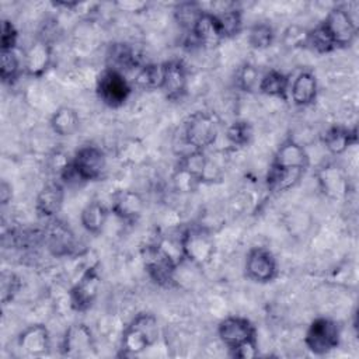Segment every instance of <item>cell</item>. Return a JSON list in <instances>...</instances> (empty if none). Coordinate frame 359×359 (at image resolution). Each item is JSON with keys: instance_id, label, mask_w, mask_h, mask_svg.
<instances>
[{"instance_id": "21", "label": "cell", "mask_w": 359, "mask_h": 359, "mask_svg": "<svg viewBox=\"0 0 359 359\" xmlns=\"http://www.w3.org/2000/svg\"><path fill=\"white\" fill-rule=\"evenodd\" d=\"M189 32L199 45H216L222 41L215 15L210 13H203Z\"/></svg>"}, {"instance_id": "10", "label": "cell", "mask_w": 359, "mask_h": 359, "mask_svg": "<svg viewBox=\"0 0 359 359\" xmlns=\"http://www.w3.org/2000/svg\"><path fill=\"white\" fill-rule=\"evenodd\" d=\"M245 272L247 276L255 282L266 283L271 282L278 272L276 259L272 252L262 247H257L251 250L247 255L245 261Z\"/></svg>"}, {"instance_id": "4", "label": "cell", "mask_w": 359, "mask_h": 359, "mask_svg": "<svg viewBox=\"0 0 359 359\" xmlns=\"http://www.w3.org/2000/svg\"><path fill=\"white\" fill-rule=\"evenodd\" d=\"M341 331L335 321L330 318L314 320L304 337L306 346L316 355H324L335 349L339 344Z\"/></svg>"}, {"instance_id": "33", "label": "cell", "mask_w": 359, "mask_h": 359, "mask_svg": "<svg viewBox=\"0 0 359 359\" xmlns=\"http://www.w3.org/2000/svg\"><path fill=\"white\" fill-rule=\"evenodd\" d=\"M229 142L234 146H245L252 136V130L248 122L245 121H236L233 122L226 132Z\"/></svg>"}, {"instance_id": "22", "label": "cell", "mask_w": 359, "mask_h": 359, "mask_svg": "<svg viewBox=\"0 0 359 359\" xmlns=\"http://www.w3.org/2000/svg\"><path fill=\"white\" fill-rule=\"evenodd\" d=\"M356 139H358V136H356L355 128L346 129L342 126L330 128L323 137L325 147L334 154L344 153L351 144L356 143Z\"/></svg>"}, {"instance_id": "26", "label": "cell", "mask_w": 359, "mask_h": 359, "mask_svg": "<svg viewBox=\"0 0 359 359\" xmlns=\"http://www.w3.org/2000/svg\"><path fill=\"white\" fill-rule=\"evenodd\" d=\"M164 63H150L139 69L135 77V84L143 90H156L163 86Z\"/></svg>"}, {"instance_id": "28", "label": "cell", "mask_w": 359, "mask_h": 359, "mask_svg": "<svg viewBox=\"0 0 359 359\" xmlns=\"http://www.w3.org/2000/svg\"><path fill=\"white\" fill-rule=\"evenodd\" d=\"M48 243L55 254H69L73 248V236L67 227L59 222H53L48 230Z\"/></svg>"}, {"instance_id": "23", "label": "cell", "mask_w": 359, "mask_h": 359, "mask_svg": "<svg viewBox=\"0 0 359 359\" xmlns=\"http://www.w3.org/2000/svg\"><path fill=\"white\" fill-rule=\"evenodd\" d=\"M79 115L70 107L59 108L50 118V126L59 136H70L79 129Z\"/></svg>"}, {"instance_id": "35", "label": "cell", "mask_w": 359, "mask_h": 359, "mask_svg": "<svg viewBox=\"0 0 359 359\" xmlns=\"http://www.w3.org/2000/svg\"><path fill=\"white\" fill-rule=\"evenodd\" d=\"M238 86L245 90V91H251L255 87H258L259 84V79H258V72L254 66H244L241 69V72L238 73V79H237Z\"/></svg>"}, {"instance_id": "29", "label": "cell", "mask_w": 359, "mask_h": 359, "mask_svg": "<svg viewBox=\"0 0 359 359\" xmlns=\"http://www.w3.org/2000/svg\"><path fill=\"white\" fill-rule=\"evenodd\" d=\"M222 39L236 35L241 29V14L237 10H224L213 14Z\"/></svg>"}, {"instance_id": "20", "label": "cell", "mask_w": 359, "mask_h": 359, "mask_svg": "<svg viewBox=\"0 0 359 359\" xmlns=\"http://www.w3.org/2000/svg\"><path fill=\"white\" fill-rule=\"evenodd\" d=\"M50 63V48L39 39L31 43L25 52V70L31 76H41Z\"/></svg>"}, {"instance_id": "18", "label": "cell", "mask_w": 359, "mask_h": 359, "mask_svg": "<svg viewBox=\"0 0 359 359\" xmlns=\"http://www.w3.org/2000/svg\"><path fill=\"white\" fill-rule=\"evenodd\" d=\"M289 91L293 102L299 107L310 105L317 95V80L311 72L299 73L293 83L289 84Z\"/></svg>"}, {"instance_id": "8", "label": "cell", "mask_w": 359, "mask_h": 359, "mask_svg": "<svg viewBox=\"0 0 359 359\" xmlns=\"http://www.w3.org/2000/svg\"><path fill=\"white\" fill-rule=\"evenodd\" d=\"M144 266L150 278L161 286H168L174 280L172 275L175 269V261L172 255L161 245L146 248Z\"/></svg>"}, {"instance_id": "17", "label": "cell", "mask_w": 359, "mask_h": 359, "mask_svg": "<svg viewBox=\"0 0 359 359\" xmlns=\"http://www.w3.org/2000/svg\"><path fill=\"white\" fill-rule=\"evenodd\" d=\"M317 178L323 192L334 199L342 198L348 191V181L344 172L334 164L321 167V170L317 172Z\"/></svg>"}, {"instance_id": "24", "label": "cell", "mask_w": 359, "mask_h": 359, "mask_svg": "<svg viewBox=\"0 0 359 359\" xmlns=\"http://www.w3.org/2000/svg\"><path fill=\"white\" fill-rule=\"evenodd\" d=\"M108 60L111 63V69L118 70H130L137 66L136 52L126 43H115L111 46L108 53Z\"/></svg>"}, {"instance_id": "16", "label": "cell", "mask_w": 359, "mask_h": 359, "mask_svg": "<svg viewBox=\"0 0 359 359\" xmlns=\"http://www.w3.org/2000/svg\"><path fill=\"white\" fill-rule=\"evenodd\" d=\"M63 188L57 182L46 184L38 194L35 201V209L41 217L50 219L56 216L63 205Z\"/></svg>"}, {"instance_id": "36", "label": "cell", "mask_w": 359, "mask_h": 359, "mask_svg": "<svg viewBox=\"0 0 359 359\" xmlns=\"http://www.w3.org/2000/svg\"><path fill=\"white\" fill-rule=\"evenodd\" d=\"M17 38L15 27L8 20H4L1 22V50H14Z\"/></svg>"}, {"instance_id": "37", "label": "cell", "mask_w": 359, "mask_h": 359, "mask_svg": "<svg viewBox=\"0 0 359 359\" xmlns=\"http://www.w3.org/2000/svg\"><path fill=\"white\" fill-rule=\"evenodd\" d=\"M147 4L143 1H118L116 7L122 11H142Z\"/></svg>"}, {"instance_id": "32", "label": "cell", "mask_w": 359, "mask_h": 359, "mask_svg": "<svg viewBox=\"0 0 359 359\" xmlns=\"http://www.w3.org/2000/svg\"><path fill=\"white\" fill-rule=\"evenodd\" d=\"M273 29L271 25L268 24H255L251 29H250V35H248V41L250 43L257 48V49H264L271 46V43L273 42Z\"/></svg>"}, {"instance_id": "31", "label": "cell", "mask_w": 359, "mask_h": 359, "mask_svg": "<svg viewBox=\"0 0 359 359\" xmlns=\"http://www.w3.org/2000/svg\"><path fill=\"white\" fill-rule=\"evenodd\" d=\"M20 74V59L14 50H1L0 77L4 83H13Z\"/></svg>"}, {"instance_id": "14", "label": "cell", "mask_w": 359, "mask_h": 359, "mask_svg": "<svg viewBox=\"0 0 359 359\" xmlns=\"http://www.w3.org/2000/svg\"><path fill=\"white\" fill-rule=\"evenodd\" d=\"M309 164L304 149L293 140L285 142L276 151L271 167L278 170H290L304 172Z\"/></svg>"}, {"instance_id": "5", "label": "cell", "mask_w": 359, "mask_h": 359, "mask_svg": "<svg viewBox=\"0 0 359 359\" xmlns=\"http://www.w3.org/2000/svg\"><path fill=\"white\" fill-rule=\"evenodd\" d=\"M130 91V84L118 70L108 67L98 77L97 94L100 100L108 107L116 108L123 105L125 101L129 98Z\"/></svg>"}, {"instance_id": "15", "label": "cell", "mask_w": 359, "mask_h": 359, "mask_svg": "<svg viewBox=\"0 0 359 359\" xmlns=\"http://www.w3.org/2000/svg\"><path fill=\"white\" fill-rule=\"evenodd\" d=\"M161 90L168 100H178L187 90V70L182 62L170 60L164 63V77Z\"/></svg>"}, {"instance_id": "7", "label": "cell", "mask_w": 359, "mask_h": 359, "mask_svg": "<svg viewBox=\"0 0 359 359\" xmlns=\"http://www.w3.org/2000/svg\"><path fill=\"white\" fill-rule=\"evenodd\" d=\"M321 25L335 49L351 45L356 36V25L351 14L342 7L332 8Z\"/></svg>"}, {"instance_id": "1", "label": "cell", "mask_w": 359, "mask_h": 359, "mask_svg": "<svg viewBox=\"0 0 359 359\" xmlns=\"http://www.w3.org/2000/svg\"><path fill=\"white\" fill-rule=\"evenodd\" d=\"M105 164V154L101 149L95 146H84L76 153L73 161L63 167L62 177L66 181H93L101 177Z\"/></svg>"}, {"instance_id": "2", "label": "cell", "mask_w": 359, "mask_h": 359, "mask_svg": "<svg viewBox=\"0 0 359 359\" xmlns=\"http://www.w3.org/2000/svg\"><path fill=\"white\" fill-rule=\"evenodd\" d=\"M158 338L157 320L151 314H139L125 330L122 337V355L133 356L151 346Z\"/></svg>"}, {"instance_id": "12", "label": "cell", "mask_w": 359, "mask_h": 359, "mask_svg": "<svg viewBox=\"0 0 359 359\" xmlns=\"http://www.w3.org/2000/svg\"><path fill=\"white\" fill-rule=\"evenodd\" d=\"M94 348V339L90 328L86 324L70 325L62 341V351L66 356L79 358L90 355Z\"/></svg>"}, {"instance_id": "19", "label": "cell", "mask_w": 359, "mask_h": 359, "mask_svg": "<svg viewBox=\"0 0 359 359\" xmlns=\"http://www.w3.org/2000/svg\"><path fill=\"white\" fill-rule=\"evenodd\" d=\"M112 210L118 217L125 222H136L143 210L142 198L132 191H122L115 195L112 202Z\"/></svg>"}, {"instance_id": "25", "label": "cell", "mask_w": 359, "mask_h": 359, "mask_svg": "<svg viewBox=\"0 0 359 359\" xmlns=\"http://www.w3.org/2000/svg\"><path fill=\"white\" fill-rule=\"evenodd\" d=\"M107 209L102 203L94 201V202H90L81 212V216H80V220H81V224L83 227L88 231V233H100L107 222Z\"/></svg>"}, {"instance_id": "34", "label": "cell", "mask_w": 359, "mask_h": 359, "mask_svg": "<svg viewBox=\"0 0 359 359\" xmlns=\"http://www.w3.org/2000/svg\"><path fill=\"white\" fill-rule=\"evenodd\" d=\"M21 287L20 278L8 271L1 272V280H0V292H1V302L3 304H7L14 299V296L18 293Z\"/></svg>"}, {"instance_id": "6", "label": "cell", "mask_w": 359, "mask_h": 359, "mask_svg": "<svg viewBox=\"0 0 359 359\" xmlns=\"http://www.w3.org/2000/svg\"><path fill=\"white\" fill-rule=\"evenodd\" d=\"M219 338L231 351L257 345L254 325L243 317H227L219 324Z\"/></svg>"}, {"instance_id": "9", "label": "cell", "mask_w": 359, "mask_h": 359, "mask_svg": "<svg viewBox=\"0 0 359 359\" xmlns=\"http://www.w3.org/2000/svg\"><path fill=\"white\" fill-rule=\"evenodd\" d=\"M182 254L195 264H206L215 251L213 240L203 229H188L181 238Z\"/></svg>"}, {"instance_id": "11", "label": "cell", "mask_w": 359, "mask_h": 359, "mask_svg": "<svg viewBox=\"0 0 359 359\" xmlns=\"http://www.w3.org/2000/svg\"><path fill=\"white\" fill-rule=\"evenodd\" d=\"M98 289L100 275L95 268H88L70 292L72 307L77 311L88 310L98 294Z\"/></svg>"}, {"instance_id": "38", "label": "cell", "mask_w": 359, "mask_h": 359, "mask_svg": "<svg viewBox=\"0 0 359 359\" xmlns=\"http://www.w3.org/2000/svg\"><path fill=\"white\" fill-rule=\"evenodd\" d=\"M0 199L3 205H6L11 199V187L6 181H1L0 185Z\"/></svg>"}, {"instance_id": "13", "label": "cell", "mask_w": 359, "mask_h": 359, "mask_svg": "<svg viewBox=\"0 0 359 359\" xmlns=\"http://www.w3.org/2000/svg\"><path fill=\"white\" fill-rule=\"evenodd\" d=\"M49 331L42 324L29 325L18 335V348L28 356L46 355L49 351Z\"/></svg>"}, {"instance_id": "30", "label": "cell", "mask_w": 359, "mask_h": 359, "mask_svg": "<svg viewBox=\"0 0 359 359\" xmlns=\"http://www.w3.org/2000/svg\"><path fill=\"white\" fill-rule=\"evenodd\" d=\"M203 13L205 11L202 10V7L198 3L187 1V3H181L177 6L175 18L181 27L191 31Z\"/></svg>"}, {"instance_id": "3", "label": "cell", "mask_w": 359, "mask_h": 359, "mask_svg": "<svg viewBox=\"0 0 359 359\" xmlns=\"http://www.w3.org/2000/svg\"><path fill=\"white\" fill-rule=\"evenodd\" d=\"M219 133V122L212 114L195 112L185 123L184 137L195 150H203L215 143Z\"/></svg>"}, {"instance_id": "27", "label": "cell", "mask_w": 359, "mask_h": 359, "mask_svg": "<svg viewBox=\"0 0 359 359\" xmlns=\"http://www.w3.org/2000/svg\"><path fill=\"white\" fill-rule=\"evenodd\" d=\"M258 90L271 97L285 98L286 93L289 91V80L283 73L278 70H269L259 79Z\"/></svg>"}]
</instances>
